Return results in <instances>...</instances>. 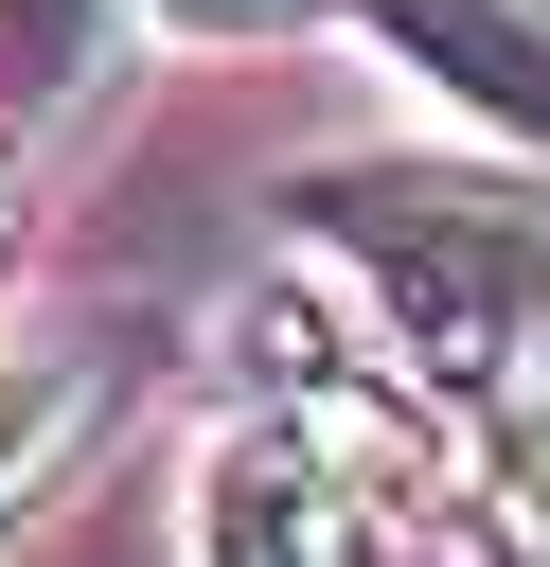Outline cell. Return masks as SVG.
I'll return each mask as SVG.
<instances>
[{"instance_id":"cell-4","label":"cell","mask_w":550,"mask_h":567,"mask_svg":"<svg viewBox=\"0 0 550 567\" xmlns=\"http://www.w3.org/2000/svg\"><path fill=\"white\" fill-rule=\"evenodd\" d=\"M337 408H373L390 443H426L444 496H461V532H479L497 567H550V354L461 372V390H355V372H337Z\"/></svg>"},{"instance_id":"cell-3","label":"cell","mask_w":550,"mask_h":567,"mask_svg":"<svg viewBox=\"0 0 550 567\" xmlns=\"http://www.w3.org/2000/svg\"><path fill=\"white\" fill-rule=\"evenodd\" d=\"M142 18H177V35H302V18H355V35H390L461 124H497L515 159H550V18H532V0H142Z\"/></svg>"},{"instance_id":"cell-5","label":"cell","mask_w":550,"mask_h":567,"mask_svg":"<svg viewBox=\"0 0 550 567\" xmlns=\"http://www.w3.org/2000/svg\"><path fill=\"white\" fill-rule=\"evenodd\" d=\"M124 425V354L106 337H0V532H35Z\"/></svg>"},{"instance_id":"cell-6","label":"cell","mask_w":550,"mask_h":567,"mask_svg":"<svg viewBox=\"0 0 550 567\" xmlns=\"http://www.w3.org/2000/svg\"><path fill=\"white\" fill-rule=\"evenodd\" d=\"M0 230H18V177H0Z\"/></svg>"},{"instance_id":"cell-2","label":"cell","mask_w":550,"mask_h":567,"mask_svg":"<svg viewBox=\"0 0 550 567\" xmlns=\"http://www.w3.org/2000/svg\"><path fill=\"white\" fill-rule=\"evenodd\" d=\"M195 567H426L373 408H248L195 443Z\"/></svg>"},{"instance_id":"cell-1","label":"cell","mask_w":550,"mask_h":567,"mask_svg":"<svg viewBox=\"0 0 550 567\" xmlns=\"http://www.w3.org/2000/svg\"><path fill=\"white\" fill-rule=\"evenodd\" d=\"M302 248L355 284V390H461V372H515L550 354V177H444V159H319L302 195Z\"/></svg>"}]
</instances>
